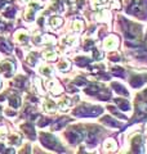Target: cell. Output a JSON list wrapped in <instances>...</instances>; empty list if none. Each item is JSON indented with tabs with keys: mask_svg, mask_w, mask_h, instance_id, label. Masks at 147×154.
I'll return each mask as SVG.
<instances>
[{
	"mask_svg": "<svg viewBox=\"0 0 147 154\" xmlns=\"http://www.w3.org/2000/svg\"><path fill=\"white\" fill-rule=\"evenodd\" d=\"M41 143H43L45 146L51 148V149H54V150L62 149V148L60 146V144H58V140H57V139H56V137H53V136H51V135L43 134V135H41Z\"/></svg>",
	"mask_w": 147,
	"mask_h": 154,
	"instance_id": "obj_2",
	"label": "cell"
},
{
	"mask_svg": "<svg viewBox=\"0 0 147 154\" xmlns=\"http://www.w3.org/2000/svg\"><path fill=\"white\" fill-rule=\"evenodd\" d=\"M100 86H96V85H93L90 86L89 89H87V93L89 94V95H94V94H100Z\"/></svg>",
	"mask_w": 147,
	"mask_h": 154,
	"instance_id": "obj_18",
	"label": "cell"
},
{
	"mask_svg": "<svg viewBox=\"0 0 147 154\" xmlns=\"http://www.w3.org/2000/svg\"><path fill=\"white\" fill-rule=\"evenodd\" d=\"M0 69H2L7 76H11L14 68H13V64L12 63H9V62H4V63L2 64V67H0Z\"/></svg>",
	"mask_w": 147,
	"mask_h": 154,
	"instance_id": "obj_5",
	"label": "cell"
},
{
	"mask_svg": "<svg viewBox=\"0 0 147 154\" xmlns=\"http://www.w3.org/2000/svg\"><path fill=\"white\" fill-rule=\"evenodd\" d=\"M70 104H71V100L68 98H65V99H62L60 102V104H58V108H60L61 110H67V108L70 107Z\"/></svg>",
	"mask_w": 147,
	"mask_h": 154,
	"instance_id": "obj_9",
	"label": "cell"
},
{
	"mask_svg": "<svg viewBox=\"0 0 147 154\" xmlns=\"http://www.w3.org/2000/svg\"><path fill=\"white\" fill-rule=\"evenodd\" d=\"M22 2H27V0H22Z\"/></svg>",
	"mask_w": 147,
	"mask_h": 154,
	"instance_id": "obj_30",
	"label": "cell"
},
{
	"mask_svg": "<svg viewBox=\"0 0 147 154\" xmlns=\"http://www.w3.org/2000/svg\"><path fill=\"white\" fill-rule=\"evenodd\" d=\"M62 18H60V17H53L52 19H51V27L52 28H57V27H60L61 25H62Z\"/></svg>",
	"mask_w": 147,
	"mask_h": 154,
	"instance_id": "obj_10",
	"label": "cell"
},
{
	"mask_svg": "<svg viewBox=\"0 0 147 154\" xmlns=\"http://www.w3.org/2000/svg\"><path fill=\"white\" fill-rule=\"evenodd\" d=\"M72 28H74V31H81L83 28H84V22L76 19V21L74 22V27Z\"/></svg>",
	"mask_w": 147,
	"mask_h": 154,
	"instance_id": "obj_17",
	"label": "cell"
},
{
	"mask_svg": "<svg viewBox=\"0 0 147 154\" xmlns=\"http://www.w3.org/2000/svg\"><path fill=\"white\" fill-rule=\"evenodd\" d=\"M58 68H60L61 71H67L68 68H70V62L68 60L62 62V63H60V66H58Z\"/></svg>",
	"mask_w": 147,
	"mask_h": 154,
	"instance_id": "obj_21",
	"label": "cell"
},
{
	"mask_svg": "<svg viewBox=\"0 0 147 154\" xmlns=\"http://www.w3.org/2000/svg\"><path fill=\"white\" fill-rule=\"evenodd\" d=\"M23 130H24V132H26V134L30 135V137H34V136H35V131H34V128H32L31 126H24Z\"/></svg>",
	"mask_w": 147,
	"mask_h": 154,
	"instance_id": "obj_22",
	"label": "cell"
},
{
	"mask_svg": "<svg viewBox=\"0 0 147 154\" xmlns=\"http://www.w3.org/2000/svg\"><path fill=\"white\" fill-rule=\"evenodd\" d=\"M40 72H41V73L43 75H52V69L51 68H49V67H45V66H43L41 67V68H40Z\"/></svg>",
	"mask_w": 147,
	"mask_h": 154,
	"instance_id": "obj_25",
	"label": "cell"
},
{
	"mask_svg": "<svg viewBox=\"0 0 147 154\" xmlns=\"http://www.w3.org/2000/svg\"><path fill=\"white\" fill-rule=\"evenodd\" d=\"M143 84V79H141V77H133V79L130 80V85L133 86V88H138Z\"/></svg>",
	"mask_w": 147,
	"mask_h": 154,
	"instance_id": "obj_11",
	"label": "cell"
},
{
	"mask_svg": "<svg viewBox=\"0 0 147 154\" xmlns=\"http://www.w3.org/2000/svg\"><path fill=\"white\" fill-rule=\"evenodd\" d=\"M65 41L68 42V44H75V42L77 41V38H76V37H74V36H68V37L65 38Z\"/></svg>",
	"mask_w": 147,
	"mask_h": 154,
	"instance_id": "obj_26",
	"label": "cell"
},
{
	"mask_svg": "<svg viewBox=\"0 0 147 154\" xmlns=\"http://www.w3.org/2000/svg\"><path fill=\"white\" fill-rule=\"evenodd\" d=\"M0 112H2V108H0Z\"/></svg>",
	"mask_w": 147,
	"mask_h": 154,
	"instance_id": "obj_31",
	"label": "cell"
},
{
	"mask_svg": "<svg viewBox=\"0 0 147 154\" xmlns=\"http://www.w3.org/2000/svg\"><path fill=\"white\" fill-rule=\"evenodd\" d=\"M102 122L103 123H106V125H109V126H112V127H120L121 126V123L120 122H117V121H115L112 117H103V119H102Z\"/></svg>",
	"mask_w": 147,
	"mask_h": 154,
	"instance_id": "obj_6",
	"label": "cell"
},
{
	"mask_svg": "<svg viewBox=\"0 0 147 154\" xmlns=\"http://www.w3.org/2000/svg\"><path fill=\"white\" fill-rule=\"evenodd\" d=\"M102 113V108L98 107H92V108H79L75 110L76 116H80V117H96V116Z\"/></svg>",
	"mask_w": 147,
	"mask_h": 154,
	"instance_id": "obj_1",
	"label": "cell"
},
{
	"mask_svg": "<svg viewBox=\"0 0 147 154\" xmlns=\"http://www.w3.org/2000/svg\"><path fill=\"white\" fill-rule=\"evenodd\" d=\"M116 45H117V38L114 37V36H110V37H107L105 40L106 49H115Z\"/></svg>",
	"mask_w": 147,
	"mask_h": 154,
	"instance_id": "obj_4",
	"label": "cell"
},
{
	"mask_svg": "<svg viewBox=\"0 0 147 154\" xmlns=\"http://www.w3.org/2000/svg\"><path fill=\"white\" fill-rule=\"evenodd\" d=\"M5 2H7V0H0V8H2L4 4H5Z\"/></svg>",
	"mask_w": 147,
	"mask_h": 154,
	"instance_id": "obj_29",
	"label": "cell"
},
{
	"mask_svg": "<svg viewBox=\"0 0 147 154\" xmlns=\"http://www.w3.org/2000/svg\"><path fill=\"white\" fill-rule=\"evenodd\" d=\"M16 40H17V41H19V42H24V41H27V33L24 32L23 30L17 31V33H16Z\"/></svg>",
	"mask_w": 147,
	"mask_h": 154,
	"instance_id": "obj_8",
	"label": "cell"
},
{
	"mask_svg": "<svg viewBox=\"0 0 147 154\" xmlns=\"http://www.w3.org/2000/svg\"><path fill=\"white\" fill-rule=\"evenodd\" d=\"M5 134H7V128L0 127V136H2V135H5Z\"/></svg>",
	"mask_w": 147,
	"mask_h": 154,
	"instance_id": "obj_28",
	"label": "cell"
},
{
	"mask_svg": "<svg viewBox=\"0 0 147 154\" xmlns=\"http://www.w3.org/2000/svg\"><path fill=\"white\" fill-rule=\"evenodd\" d=\"M9 104H11L12 108H18L19 107V98L18 96H12V98H9Z\"/></svg>",
	"mask_w": 147,
	"mask_h": 154,
	"instance_id": "obj_15",
	"label": "cell"
},
{
	"mask_svg": "<svg viewBox=\"0 0 147 154\" xmlns=\"http://www.w3.org/2000/svg\"><path fill=\"white\" fill-rule=\"evenodd\" d=\"M112 86H114V89L117 91V93H119V94H121V95H128V91H126L125 89H124V86H121V85H119V84H114V85H112Z\"/></svg>",
	"mask_w": 147,
	"mask_h": 154,
	"instance_id": "obj_14",
	"label": "cell"
},
{
	"mask_svg": "<svg viewBox=\"0 0 147 154\" xmlns=\"http://www.w3.org/2000/svg\"><path fill=\"white\" fill-rule=\"evenodd\" d=\"M14 12H16V11H14V8H13V7H9L7 11H5V17L12 18V17L14 16Z\"/></svg>",
	"mask_w": 147,
	"mask_h": 154,
	"instance_id": "obj_23",
	"label": "cell"
},
{
	"mask_svg": "<svg viewBox=\"0 0 147 154\" xmlns=\"http://www.w3.org/2000/svg\"><path fill=\"white\" fill-rule=\"evenodd\" d=\"M45 110L47 112H49V113H53L56 110V105H54V103L53 102H51V100H48V102H45Z\"/></svg>",
	"mask_w": 147,
	"mask_h": 154,
	"instance_id": "obj_13",
	"label": "cell"
},
{
	"mask_svg": "<svg viewBox=\"0 0 147 154\" xmlns=\"http://www.w3.org/2000/svg\"><path fill=\"white\" fill-rule=\"evenodd\" d=\"M44 41H45V42H54L56 38L52 37L51 35H44Z\"/></svg>",
	"mask_w": 147,
	"mask_h": 154,
	"instance_id": "obj_27",
	"label": "cell"
},
{
	"mask_svg": "<svg viewBox=\"0 0 147 154\" xmlns=\"http://www.w3.org/2000/svg\"><path fill=\"white\" fill-rule=\"evenodd\" d=\"M83 136H84V134H83V131H79L77 128H71L70 131L67 132V137L68 140H70V143L75 144V143H79Z\"/></svg>",
	"mask_w": 147,
	"mask_h": 154,
	"instance_id": "obj_3",
	"label": "cell"
},
{
	"mask_svg": "<svg viewBox=\"0 0 147 154\" xmlns=\"http://www.w3.org/2000/svg\"><path fill=\"white\" fill-rule=\"evenodd\" d=\"M115 102H116V104L119 105V107H120L122 110H129V109H130V104H129L128 100L120 98V99H116Z\"/></svg>",
	"mask_w": 147,
	"mask_h": 154,
	"instance_id": "obj_7",
	"label": "cell"
},
{
	"mask_svg": "<svg viewBox=\"0 0 147 154\" xmlns=\"http://www.w3.org/2000/svg\"><path fill=\"white\" fill-rule=\"evenodd\" d=\"M44 57L47 58V59H49V60H54L56 58H57V54H56V51H53V50H47L45 53H44Z\"/></svg>",
	"mask_w": 147,
	"mask_h": 154,
	"instance_id": "obj_16",
	"label": "cell"
},
{
	"mask_svg": "<svg viewBox=\"0 0 147 154\" xmlns=\"http://www.w3.org/2000/svg\"><path fill=\"white\" fill-rule=\"evenodd\" d=\"M105 148L106 149H111V150H115L116 149V143L112 140V139H109V140L105 143Z\"/></svg>",
	"mask_w": 147,
	"mask_h": 154,
	"instance_id": "obj_20",
	"label": "cell"
},
{
	"mask_svg": "<svg viewBox=\"0 0 147 154\" xmlns=\"http://www.w3.org/2000/svg\"><path fill=\"white\" fill-rule=\"evenodd\" d=\"M0 49H2L3 51H5V53H9V51L12 50V48H11V45H9L7 41H3L2 40V41H0Z\"/></svg>",
	"mask_w": 147,
	"mask_h": 154,
	"instance_id": "obj_19",
	"label": "cell"
},
{
	"mask_svg": "<svg viewBox=\"0 0 147 154\" xmlns=\"http://www.w3.org/2000/svg\"><path fill=\"white\" fill-rule=\"evenodd\" d=\"M9 143H12V144H17V145H18V144L21 143V137H19L18 135H13V136L11 137V140H9Z\"/></svg>",
	"mask_w": 147,
	"mask_h": 154,
	"instance_id": "obj_24",
	"label": "cell"
},
{
	"mask_svg": "<svg viewBox=\"0 0 147 154\" xmlns=\"http://www.w3.org/2000/svg\"><path fill=\"white\" fill-rule=\"evenodd\" d=\"M141 144H142V136L141 135H136V136L132 139V145H133V148H139Z\"/></svg>",
	"mask_w": 147,
	"mask_h": 154,
	"instance_id": "obj_12",
	"label": "cell"
}]
</instances>
